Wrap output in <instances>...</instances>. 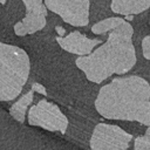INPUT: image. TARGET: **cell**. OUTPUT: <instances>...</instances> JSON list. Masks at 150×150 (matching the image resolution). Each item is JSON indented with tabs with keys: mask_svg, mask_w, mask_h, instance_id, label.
Here are the masks:
<instances>
[{
	"mask_svg": "<svg viewBox=\"0 0 150 150\" xmlns=\"http://www.w3.org/2000/svg\"><path fill=\"white\" fill-rule=\"evenodd\" d=\"M95 109L105 120L150 127V84L137 75L115 77L98 90Z\"/></svg>",
	"mask_w": 150,
	"mask_h": 150,
	"instance_id": "obj_1",
	"label": "cell"
},
{
	"mask_svg": "<svg viewBox=\"0 0 150 150\" xmlns=\"http://www.w3.org/2000/svg\"><path fill=\"white\" fill-rule=\"evenodd\" d=\"M132 26L125 20L110 30L107 41L90 54L79 56L76 67L93 83H102L111 75H123L136 64V50L132 43Z\"/></svg>",
	"mask_w": 150,
	"mask_h": 150,
	"instance_id": "obj_2",
	"label": "cell"
},
{
	"mask_svg": "<svg viewBox=\"0 0 150 150\" xmlns=\"http://www.w3.org/2000/svg\"><path fill=\"white\" fill-rule=\"evenodd\" d=\"M29 56L22 48L0 42V102L16 98L28 81Z\"/></svg>",
	"mask_w": 150,
	"mask_h": 150,
	"instance_id": "obj_3",
	"label": "cell"
},
{
	"mask_svg": "<svg viewBox=\"0 0 150 150\" xmlns=\"http://www.w3.org/2000/svg\"><path fill=\"white\" fill-rule=\"evenodd\" d=\"M27 118L29 125L61 134L67 131L69 124L67 116L61 111L59 105L47 100H41L32 105L27 112Z\"/></svg>",
	"mask_w": 150,
	"mask_h": 150,
	"instance_id": "obj_4",
	"label": "cell"
},
{
	"mask_svg": "<svg viewBox=\"0 0 150 150\" xmlns=\"http://www.w3.org/2000/svg\"><path fill=\"white\" fill-rule=\"evenodd\" d=\"M132 135L116 124L98 123L90 136V150H127Z\"/></svg>",
	"mask_w": 150,
	"mask_h": 150,
	"instance_id": "obj_5",
	"label": "cell"
},
{
	"mask_svg": "<svg viewBox=\"0 0 150 150\" xmlns=\"http://www.w3.org/2000/svg\"><path fill=\"white\" fill-rule=\"evenodd\" d=\"M45 5L71 26L84 27L89 22L90 0H45Z\"/></svg>",
	"mask_w": 150,
	"mask_h": 150,
	"instance_id": "obj_6",
	"label": "cell"
},
{
	"mask_svg": "<svg viewBox=\"0 0 150 150\" xmlns=\"http://www.w3.org/2000/svg\"><path fill=\"white\" fill-rule=\"evenodd\" d=\"M26 7L23 20L14 25V33L18 36L34 34L46 26L47 7L42 0H22Z\"/></svg>",
	"mask_w": 150,
	"mask_h": 150,
	"instance_id": "obj_7",
	"label": "cell"
},
{
	"mask_svg": "<svg viewBox=\"0 0 150 150\" xmlns=\"http://www.w3.org/2000/svg\"><path fill=\"white\" fill-rule=\"evenodd\" d=\"M56 42L66 52L79 56H84L90 54L94 48L98 46L102 41L98 39H90L84 34L74 30L66 36H57Z\"/></svg>",
	"mask_w": 150,
	"mask_h": 150,
	"instance_id": "obj_8",
	"label": "cell"
},
{
	"mask_svg": "<svg viewBox=\"0 0 150 150\" xmlns=\"http://www.w3.org/2000/svg\"><path fill=\"white\" fill-rule=\"evenodd\" d=\"M150 7V0H111L110 8L122 15H136Z\"/></svg>",
	"mask_w": 150,
	"mask_h": 150,
	"instance_id": "obj_9",
	"label": "cell"
},
{
	"mask_svg": "<svg viewBox=\"0 0 150 150\" xmlns=\"http://www.w3.org/2000/svg\"><path fill=\"white\" fill-rule=\"evenodd\" d=\"M33 90L30 89L29 91L25 93L18 101H15L11 108H9V115L15 120L18 121L19 123H23L25 122V117H26V114L28 112L27 109L28 107L30 105V103L33 102L34 100V96H33Z\"/></svg>",
	"mask_w": 150,
	"mask_h": 150,
	"instance_id": "obj_10",
	"label": "cell"
},
{
	"mask_svg": "<svg viewBox=\"0 0 150 150\" xmlns=\"http://www.w3.org/2000/svg\"><path fill=\"white\" fill-rule=\"evenodd\" d=\"M123 21H124V19H122V18L111 16V18L104 19V20L98 21V22H96L95 25H93L91 32H93L94 34H96V35H98V34H104V33H107V32L112 30V29L116 28L117 26H120Z\"/></svg>",
	"mask_w": 150,
	"mask_h": 150,
	"instance_id": "obj_11",
	"label": "cell"
},
{
	"mask_svg": "<svg viewBox=\"0 0 150 150\" xmlns=\"http://www.w3.org/2000/svg\"><path fill=\"white\" fill-rule=\"evenodd\" d=\"M134 150H150V127H148L144 135L136 137Z\"/></svg>",
	"mask_w": 150,
	"mask_h": 150,
	"instance_id": "obj_12",
	"label": "cell"
},
{
	"mask_svg": "<svg viewBox=\"0 0 150 150\" xmlns=\"http://www.w3.org/2000/svg\"><path fill=\"white\" fill-rule=\"evenodd\" d=\"M142 53L146 60H150V35H146L142 40Z\"/></svg>",
	"mask_w": 150,
	"mask_h": 150,
	"instance_id": "obj_13",
	"label": "cell"
},
{
	"mask_svg": "<svg viewBox=\"0 0 150 150\" xmlns=\"http://www.w3.org/2000/svg\"><path fill=\"white\" fill-rule=\"evenodd\" d=\"M32 90H33L34 93L41 94V95H43V96H47V95H48L46 88H45L41 83H39V82H34V83L32 84Z\"/></svg>",
	"mask_w": 150,
	"mask_h": 150,
	"instance_id": "obj_14",
	"label": "cell"
},
{
	"mask_svg": "<svg viewBox=\"0 0 150 150\" xmlns=\"http://www.w3.org/2000/svg\"><path fill=\"white\" fill-rule=\"evenodd\" d=\"M55 30H56V33L59 34V36H63L64 33H66V29H64L63 27H61V26H56V27H55Z\"/></svg>",
	"mask_w": 150,
	"mask_h": 150,
	"instance_id": "obj_15",
	"label": "cell"
},
{
	"mask_svg": "<svg viewBox=\"0 0 150 150\" xmlns=\"http://www.w3.org/2000/svg\"><path fill=\"white\" fill-rule=\"evenodd\" d=\"M125 18H127L128 20H132V18H134V15H125Z\"/></svg>",
	"mask_w": 150,
	"mask_h": 150,
	"instance_id": "obj_16",
	"label": "cell"
},
{
	"mask_svg": "<svg viewBox=\"0 0 150 150\" xmlns=\"http://www.w3.org/2000/svg\"><path fill=\"white\" fill-rule=\"evenodd\" d=\"M6 1H7V0H0V4H1V5H5Z\"/></svg>",
	"mask_w": 150,
	"mask_h": 150,
	"instance_id": "obj_17",
	"label": "cell"
}]
</instances>
